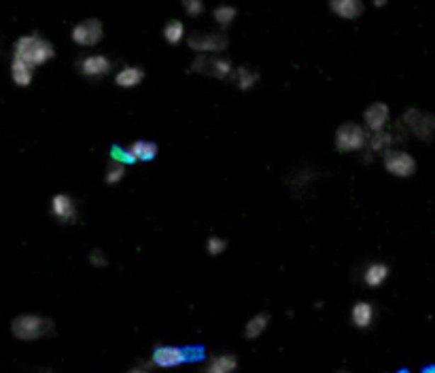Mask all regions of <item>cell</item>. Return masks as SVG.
Returning a JSON list of instances; mask_svg holds the SVG:
<instances>
[{"label": "cell", "instance_id": "obj_24", "mask_svg": "<svg viewBox=\"0 0 435 373\" xmlns=\"http://www.w3.org/2000/svg\"><path fill=\"white\" fill-rule=\"evenodd\" d=\"M162 34H164V40H166V42H170V45H179V42L187 36V30H185V23H183L181 19L174 17V19L166 21Z\"/></svg>", "mask_w": 435, "mask_h": 373}, {"label": "cell", "instance_id": "obj_9", "mask_svg": "<svg viewBox=\"0 0 435 373\" xmlns=\"http://www.w3.org/2000/svg\"><path fill=\"white\" fill-rule=\"evenodd\" d=\"M49 210L53 214V219L62 225H74L81 217L79 212V202L70 195V193H55L49 202Z\"/></svg>", "mask_w": 435, "mask_h": 373}, {"label": "cell", "instance_id": "obj_26", "mask_svg": "<svg viewBox=\"0 0 435 373\" xmlns=\"http://www.w3.org/2000/svg\"><path fill=\"white\" fill-rule=\"evenodd\" d=\"M128 174V166L125 163H119L115 159H108L106 163V170H104V183L106 185H119Z\"/></svg>", "mask_w": 435, "mask_h": 373}, {"label": "cell", "instance_id": "obj_17", "mask_svg": "<svg viewBox=\"0 0 435 373\" xmlns=\"http://www.w3.org/2000/svg\"><path fill=\"white\" fill-rule=\"evenodd\" d=\"M125 151H128V155L132 157V161L136 163V161H151V159H155L157 153H159V147H157L153 140H142V138H138V140L130 142V144L125 147Z\"/></svg>", "mask_w": 435, "mask_h": 373}, {"label": "cell", "instance_id": "obj_8", "mask_svg": "<svg viewBox=\"0 0 435 373\" xmlns=\"http://www.w3.org/2000/svg\"><path fill=\"white\" fill-rule=\"evenodd\" d=\"M70 38L79 47H96L104 38V23L98 17H87L83 21H77Z\"/></svg>", "mask_w": 435, "mask_h": 373}, {"label": "cell", "instance_id": "obj_15", "mask_svg": "<svg viewBox=\"0 0 435 373\" xmlns=\"http://www.w3.org/2000/svg\"><path fill=\"white\" fill-rule=\"evenodd\" d=\"M145 81V70L142 66H134V64H125L115 72V85L121 89H134Z\"/></svg>", "mask_w": 435, "mask_h": 373}, {"label": "cell", "instance_id": "obj_1", "mask_svg": "<svg viewBox=\"0 0 435 373\" xmlns=\"http://www.w3.org/2000/svg\"><path fill=\"white\" fill-rule=\"evenodd\" d=\"M13 59L23 62L26 66H30L32 70H36L38 66L51 62L55 57V47L49 38H45L38 32H30V34H21L15 42H13Z\"/></svg>", "mask_w": 435, "mask_h": 373}, {"label": "cell", "instance_id": "obj_30", "mask_svg": "<svg viewBox=\"0 0 435 373\" xmlns=\"http://www.w3.org/2000/svg\"><path fill=\"white\" fill-rule=\"evenodd\" d=\"M128 373H149V369L140 365V367H132V369H130V372H128Z\"/></svg>", "mask_w": 435, "mask_h": 373}, {"label": "cell", "instance_id": "obj_14", "mask_svg": "<svg viewBox=\"0 0 435 373\" xmlns=\"http://www.w3.org/2000/svg\"><path fill=\"white\" fill-rule=\"evenodd\" d=\"M389 276H391V268H389L387 263H383V261H372V263H368V265L363 268V272H361V280H363V285L370 287V289L383 287V285L389 280Z\"/></svg>", "mask_w": 435, "mask_h": 373}, {"label": "cell", "instance_id": "obj_3", "mask_svg": "<svg viewBox=\"0 0 435 373\" xmlns=\"http://www.w3.org/2000/svg\"><path fill=\"white\" fill-rule=\"evenodd\" d=\"M368 138L370 132L363 127V123L357 121H344L342 125H338L334 134V142L340 153H357L368 149Z\"/></svg>", "mask_w": 435, "mask_h": 373}, {"label": "cell", "instance_id": "obj_10", "mask_svg": "<svg viewBox=\"0 0 435 373\" xmlns=\"http://www.w3.org/2000/svg\"><path fill=\"white\" fill-rule=\"evenodd\" d=\"M77 70L87 79H102V76L111 74L113 59L104 53H87L77 62Z\"/></svg>", "mask_w": 435, "mask_h": 373}, {"label": "cell", "instance_id": "obj_19", "mask_svg": "<svg viewBox=\"0 0 435 373\" xmlns=\"http://www.w3.org/2000/svg\"><path fill=\"white\" fill-rule=\"evenodd\" d=\"M238 369V359L236 355H230V352H221V355H215L206 361L202 373H236Z\"/></svg>", "mask_w": 435, "mask_h": 373}, {"label": "cell", "instance_id": "obj_5", "mask_svg": "<svg viewBox=\"0 0 435 373\" xmlns=\"http://www.w3.org/2000/svg\"><path fill=\"white\" fill-rule=\"evenodd\" d=\"M187 45L196 55H221L227 45L230 38L223 30H215V32H193L187 36Z\"/></svg>", "mask_w": 435, "mask_h": 373}, {"label": "cell", "instance_id": "obj_28", "mask_svg": "<svg viewBox=\"0 0 435 373\" xmlns=\"http://www.w3.org/2000/svg\"><path fill=\"white\" fill-rule=\"evenodd\" d=\"M87 259H89V265L96 268V270H104L108 265V255L102 248H91Z\"/></svg>", "mask_w": 435, "mask_h": 373}, {"label": "cell", "instance_id": "obj_22", "mask_svg": "<svg viewBox=\"0 0 435 373\" xmlns=\"http://www.w3.org/2000/svg\"><path fill=\"white\" fill-rule=\"evenodd\" d=\"M317 176H319V174L315 172V168L302 166V168L293 170V174H291V178H289L291 191H306V189H310L312 183L317 180Z\"/></svg>", "mask_w": 435, "mask_h": 373}, {"label": "cell", "instance_id": "obj_13", "mask_svg": "<svg viewBox=\"0 0 435 373\" xmlns=\"http://www.w3.org/2000/svg\"><path fill=\"white\" fill-rule=\"evenodd\" d=\"M404 140V136L397 132V130H383V132H376V134H370L368 138V149L372 153H387L389 149H395V144Z\"/></svg>", "mask_w": 435, "mask_h": 373}, {"label": "cell", "instance_id": "obj_2", "mask_svg": "<svg viewBox=\"0 0 435 373\" xmlns=\"http://www.w3.org/2000/svg\"><path fill=\"white\" fill-rule=\"evenodd\" d=\"M55 323L43 314H17L11 321V335L19 342H38L53 335Z\"/></svg>", "mask_w": 435, "mask_h": 373}, {"label": "cell", "instance_id": "obj_16", "mask_svg": "<svg viewBox=\"0 0 435 373\" xmlns=\"http://www.w3.org/2000/svg\"><path fill=\"white\" fill-rule=\"evenodd\" d=\"M329 8L336 17L340 19H346V21H355L363 15L366 11V4L361 0H332L329 2Z\"/></svg>", "mask_w": 435, "mask_h": 373}, {"label": "cell", "instance_id": "obj_6", "mask_svg": "<svg viewBox=\"0 0 435 373\" xmlns=\"http://www.w3.org/2000/svg\"><path fill=\"white\" fill-rule=\"evenodd\" d=\"M191 72L213 79H230L234 72V64L225 55H196L189 66Z\"/></svg>", "mask_w": 435, "mask_h": 373}, {"label": "cell", "instance_id": "obj_21", "mask_svg": "<svg viewBox=\"0 0 435 373\" xmlns=\"http://www.w3.org/2000/svg\"><path fill=\"white\" fill-rule=\"evenodd\" d=\"M268 327H270V314H268V312H257V314H253V316L247 321V325H244V338H247V340H257V338H261V335L268 331Z\"/></svg>", "mask_w": 435, "mask_h": 373}, {"label": "cell", "instance_id": "obj_32", "mask_svg": "<svg viewBox=\"0 0 435 373\" xmlns=\"http://www.w3.org/2000/svg\"><path fill=\"white\" fill-rule=\"evenodd\" d=\"M338 373H349V372H338Z\"/></svg>", "mask_w": 435, "mask_h": 373}, {"label": "cell", "instance_id": "obj_23", "mask_svg": "<svg viewBox=\"0 0 435 373\" xmlns=\"http://www.w3.org/2000/svg\"><path fill=\"white\" fill-rule=\"evenodd\" d=\"M9 72H11V81H13L17 87H30L32 81H34V70H32L30 66H26L23 62L13 59V57H11V68H9Z\"/></svg>", "mask_w": 435, "mask_h": 373}, {"label": "cell", "instance_id": "obj_20", "mask_svg": "<svg viewBox=\"0 0 435 373\" xmlns=\"http://www.w3.org/2000/svg\"><path fill=\"white\" fill-rule=\"evenodd\" d=\"M230 79L234 81V85L240 91H249L259 83V72L255 68H251V66H234V72H232Z\"/></svg>", "mask_w": 435, "mask_h": 373}, {"label": "cell", "instance_id": "obj_25", "mask_svg": "<svg viewBox=\"0 0 435 373\" xmlns=\"http://www.w3.org/2000/svg\"><path fill=\"white\" fill-rule=\"evenodd\" d=\"M236 17H238V8L232 6V4H219V6L213 8V19H215V23L219 28L232 25L236 21Z\"/></svg>", "mask_w": 435, "mask_h": 373}, {"label": "cell", "instance_id": "obj_27", "mask_svg": "<svg viewBox=\"0 0 435 373\" xmlns=\"http://www.w3.org/2000/svg\"><path fill=\"white\" fill-rule=\"evenodd\" d=\"M227 251V240L225 238H221V236H210L208 240H206V253L210 255V257H219V255H223Z\"/></svg>", "mask_w": 435, "mask_h": 373}, {"label": "cell", "instance_id": "obj_11", "mask_svg": "<svg viewBox=\"0 0 435 373\" xmlns=\"http://www.w3.org/2000/svg\"><path fill=\"white\" fill-rule=\"evenodd\" d=\"M391 123V108L387 102H372L366 110H363V127L370 134L383 132L387 130Z\"/></svg>", "mask_w": 435, "mask_h": 373}, {"label": "cell", "instance_id": "obj_7", "mask_svg": "<svg viewBox=\"0 0 435 373\" xmlns=\"http://www.w3.org/2000/svg\"><path fill=\"white\" fill-rule=\"evenodd\" d=\"M383 163H385V170L391 174V176H397V178H410L417 174V159L404 151V149H389L387 153H383Z\"/></svg>", "mask_w": 435, "mask_h": 373}, {"label": "cell", "instance_id": "obj_12", "mask_svg": "<svg viewBox=\"0 0 435 373\" xmlns=\"http://www.w3.org/2000/svg\"><path fill=\"white\" fill-rule=\"evenodd\" d=\"M183 363H187V350L179 348V346H157L151 352V365L159 367V369H174L181 367Z\"/></svg>", "mask_w": 435, "mask_h": 373}, {"label": "cell", "instance_id": "obj_4", "mask_svg": "<svg viewBox=\"0 0 435 373\" xmlns=\"http://www.w3.org/2000/svg\"><path fill=\"white\" fill-rule=\"evenodd\" d=\"M400 125L406 130V134H412L414 138L423 142H431L435 138V115L421 108H408L402 115Z\"/></svg>", "mask_w": 435, "mask_h": 373}, {"label": "cell", "instance_id": "obj_31", "mask_svg": "<svg viewBox=\"0 0 435 373\" xmlns=\"http://www.w3.org/2000/svg\"><path fill=\"white\" fill-rule=\"evenodd\" d=\"M38 373H53V369H40Z\"/></svg>", "mask_w": 435, "mask_h": 373}, {"label": "cell", "instance_id": "obj_18", "mask_svg": "<svg viewBox=\"0 0 435 373\" xmlns=\"http://www.w3.org/2000/svg\"><path fill=\"white\" fill-rule=\"evenodd\" d=\"M374 319H376V310L374 304L370 302H357L351 310V323L357 329H370L374 325Z\"/></svg>", "mask_w": 435, "mask_h": 373}, {"label": "cell", "instance_id": "obj_29", "mask_svg": "<svg viewBox=\"0 0 435 373\" xmlns=\"http://www.w3.org/2000/svg\"><path fill=\"white\" fill-rule=\"evenodd\" d=\"M183 8H185V13H187L189 17H200V15L206 11V6H204L202 0H185V2H183Z\"/></svg>", "mask_w": 435, "mask_h": 373}]
</instances>
